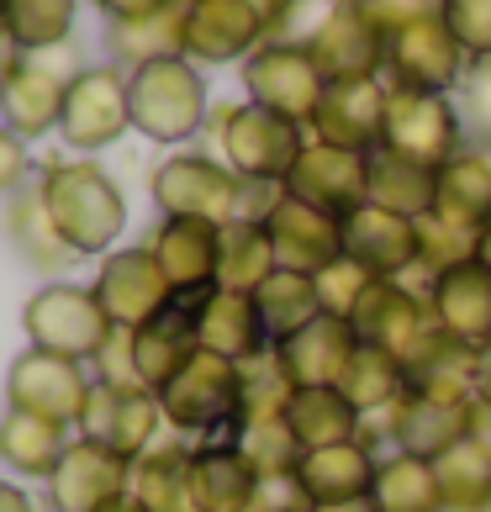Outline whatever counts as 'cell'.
<instances>
[{"label": "cell", "instance_id": "cell-1", "mask_svg": "<svg viewBox=\"0 0 491 512\" xmlns=\"http://www.w3.org/2000/svg\"><path fill=\"white\" fill-rule=\"evenodd\" d=\"M470 407H476L470 375H418L391 412L365 417L360 439L381 454L402 449V454H418V460H439L449 444H460L470 433Z\"/></svg>", "mask_w": 491, "mask_h": 512}, {"label": "cell", "instance_id": "cell-2", "mask_svg": "<svg viewBox=\"0 0 491 512\" xmlns=\"http://www.w3.org/2000/svg\"><path fill=\"white\" fill-rule=\"evenodd\" d=\"M37 191H43V206L53 227L64 233V243L74 254H111L127 227V196L122 185L106 175L101 164L90 159H53L43 169V180H37Z\"/></svg>", "mask_w": 491, "mask_h": 512}, {"label": "cell", "instance_id": "cell-3", "mask_svg": "<svg viewBox=\"0 0 491 512\" xmlns=\"http://www.w3.org/2000/svg\"><path fill=\"white\" fill-rule=\"evenodd\" d=\"M349 322H354V333H360V344H375L391 359H402V370L412 381L428 375L449 349H455L439 333V322H433L428 296L418 286H407V280H375L370 296L360 301V312Z\"/></svg>", "mask_w": 491, "mask_h": 512}, {"label": "cell", "instance_id": "cell-4", "mask_svg": "<svg viewBox=\"0 0 491 512\" xmlns=\"http://www.w3.org/2000/svg\"><path fill=\"white\" fill-rule=\"evenodd\" d=\"M206 127H212V138H217L222 164L249 185H286V175L301 159V148H307V127L280 117V111H264L254 101L217 106L212 117H206Z\"/></svg>", "mask_w": 491, "mask_h": 512}, {"label": "cell", "instance_id": "cell-5", "mask_svg": "<svg viewBox=\"0 0 491 512\" xmlns=\"http://www.w3.org/2000/svg\"><path fill=\"white\" fill-rule=\"evenodd\" d=\"M164 423L180 439H228L243 417V365L222 359L212 349H196L185 365L175 370V381L159 391Z\"/></svg>", "mask_w": 491, "mask_h": 512}, {"label": "cell", "instance_id": "cell-6", "mask_svg": "<svg viewBox=\"0 0 491 512\" xmlns=\"http://www.w3.org/2000/svg\"><path fill=\"white\" fill-rule=\"evenodd\" d=\"M127 101H132V127L148 143H191L212 117L201 64H191L185 53L127 69Z\"/></svg>", "mask_w": 491, "mask_h": 512}, {"label": "cell", "instance_id": "cell-7", "mask_svg": "<svg viewBox=\"0 0 491 512\" xmlns=\"http://www.w3.org/2000/svg\"><path fill=\"white\" fill-rule=\"evenodd\" d=\"M22 328L32 338V349L90 365L111 338V317L101 307L96 286H64V280H53V286L32 291V301L22 307Z\"/></svg>", "mask_w": 491, "mask_h": 512}, {"label": "cell", "instance_id": "cell-8", "mask_svg": "<svg viewBox=\"0 0 491 512\" xmlns=\"http://www.w3.org/2000/svg\"><path fill=\"white\" fill-rule=\"evenodd\" d=\"M465 117L460 106L439 96V90H407V85H391L386 96V127H381V148L386 154H402L412 164H428L439 169L449 164L465 148Z\"/></svg>", "mask_w": 491, "mask_h": 512}, {"label": "cell", "instance_id": "cell-9", "mask_svg": "<svg viewBox=\"0 0 491 512\" xmlns=\"http://www.w3.org/2000/svg\"><path fill=\"white\" fill-rule=\"evenodd\" d=\"M74 80H80V53H74V43L22 53V64L11 69V80L0 85V122H6L16 138H43V132L59 127L64 96H69Z\"/></svg>", "mask_w": 491, "mask_h": 512}, {"label": "cell", "instance_id": "cell-10", "mask_svg": "<svg viewBox=\"0 0 491 512\" xmlns=\"http://www.w3.org/2000/svg\"><path fill=\"white\" fill-rule=\"evenodd\" d=\"M243 90H249L254 106L280 111V117L312 127L317 101H323V90H328V74L317 69V59H312L307 43L270 37L264 48H254L249 59H243Z\"/></svg>", "mask_w": 491, "mask_h": 512}, {"label": "cell", "instance_id": "cell-11", "mask_svg": "<svg viewBox=\"0 0 491 512\" xmlns=\"http://www.w3.org/2000/svg\"><path fill=\"white\" fill-rule=\"evenodd\" d=\"M386 74H391L386 85L439 90V96H449V90L465 85L470 59L455 43V32L444 27V16L423 11V16H412V22H402L396 32H386Z\"/></svg>", "mask_w": 491, "mask_h": 512}, {"label": "cell", "instance_id": "cell-12", "mask_svg": "<svg viewBox=\"0 0 491 512\" xmlns=\"http://www.w3.org/2000/svg\"><path fill=\"white\" fill-rule=\"evenodd\" d=\"M159 217H206V222H233L243 212V180L212 154H169L154 180Z\"/></svg>", "mask_w": 491, "mask_h": 512}, {"label": "cell", "instance_id": "cell-13", "mask_svg": "<svg viewBox=\"0 0 491 512\" xmlns=\"http://www.w3.org/2000/svg\"><path fill=\"white\" fill-rule=\"evenodd\" d=\"M90 386H96V375H85L80 359H64L48 349H22L6 370V407L32 412V417H53L64 428H80Z\"/></svg>", "mask_w": 491, "mask_h": 512}, {"label": "cell", "instance_id": "cell-14", "mask_svg": "<svg viewBox=\"0 0 491 512\" xmlns=\"http://www.w3.org/2000/svg\"><path fill=\"white\" fill-rule=\"evenodd\" d=\"M132 127V101H127V69L122 64H96L80 69V80L64 96L59 132L74 154H101Z\"/></svg>", "mask_w": 491, "mask_h": 512}, {"label": "cell", "instance_id": "cell-15", "mask_svg": "<svg viewBox=\"0 0 491 512\" xmlns=\"http://www.w3.org/2000/svg\"><path fill=\"white\" fill-rule=\"evenodd\" d=\"M270 37L275 27L254 0H191L185 6V59L191 64H238Z\"/></svg>", "mask_w": 491, "mask_h": 512}, {"label": "cell", "instance_id": "cell-16", "mask_svg": "<svg viewBox=\"0 0 491 512\" xmlns=\"http://www.w3.org/2000/svg\"><path fill=\"white\" fill-rule=\"evenodd\" d=\"M96 296L111 317V328H132V333L175 307V286L164 280L159 259L148 249H111L96 270Z\"/></svg>", "mask_w": 491, "mask_h": 512}, {"label": "cell", "instance_id": "cell-17", "mask_svg": "<svg viewBox=\"0 0 491 512\" xmlns=\"http://www.w3.org/2000/svg\"><path fill=\"white\" fill-rule=\"evenodd\" d=\"M307 48L328 80H375V74H386V32L365 16L360 0H333L328 16L307 32Z\"/></svg>", "mask_w": 491, "mask_h": 512}, {"label": "cell", "instance_id": "cell-18", "mask_svg": "<svg viewBox=\"0 0 491 512\" xmlns=\"http://www.w3.org/2000/svg\"><path fill=\"white\" fill-rule=\"evenodd\" d=\"M159 428H164V407L148 386H106V381L90 386V402L80 417L85 439L117 449L122 460H138V454L159 444Z\"/></svg>", "mask_w": 491, "mask_h": 512}, {"label": "cell", "instance_id": "cell-19", "mask_svg": "<svg viewBox=\"0 0 491 512\" xmlns=\"http://www.w3.org/2000/svg\"><path fill=\"white\" fill-rule=\"evenodd\" d=\"M143 249L159 259V270L175 286V296H206L217 286V270H222V222L159 217L154 233L143 238Z\"/></svg>", "mask_w": 491, "mask_h": 512}, {"label": "cell", "instance_id": "cell-20", "mask_svg": "<svg viewBox=\"0 0 491 512\" xmlns=\"http://www.w3.org/2000/svg\"><path fill=\"white\" fill-rule=\"evenodd\" d=\"M132 491V460H122L117 449H106L96 439H69L59 470L48 476V507L53 512H101L106 502H117Z\"/></svg>", "mask_w": 491, "mask_h": 512}, {"label": "cell", "instance_id": "cell-21", "mask_svg": "<svg viewBox=\"0 0 491 512\" xmlns=\"http://www.w3.org/2000/svg\"><path fill=\"white\" fill-rule=\"evenodd\" d=\"M286 191L312 201V206H323V212H333V217H349L354 206L370 201V154L307 138L296 169L286 175Z\"/></svg>", "mask_w": 491, "mask_h": 512}, {"label": "cell", "instance_id": "cell-22", "mask_svg": "<svg viewBox=\"0 0 491 512\" xmlns=\"http://www.w3.org/2000/svg\"><path fill=\"white\" fill-rule=\"evenodd\" d=\"M264 227H270V238H275L280 270L317 275L323 264H333L338 254H344V217H333V212H323V206L291 196L286 185H280Z\"/></svg>", "mask_w": 491, "mask_h": 512}, {"label": "cell", "instance_id": "cell-23", "mask_svg": "<svg viewBox=\"0 0 491 512\" xmlns=\"http://www.w3.org/2000/svg\"><path fill=\"white\" fill-rule=\"evenodd\" d=\"M423 296H428V312L449 344H460L470 354L491 344V270L481 259H465L455 270L433 275Z\"/></svg>", "mask_w": 491, "mask_h": 512}, {"label": "cell", "instance_id": "cell-24", "mask_svg": "<svg viewBox=\"0 0 491 512\" xmlns=\"http://www.w3.org/2000/svg\"><path fill=\"white\" fill-rule=\"evenodd\" d=\"M344 254L360 259L375 280L418 275V217H402L391 206H354L344 217Z\"/></svg>", "mask_w": 491, "mask_h": 512}, {"label": "cell", "instance_id": "cell-25", "mask_svg": "<svg viewBox=\"0 0 491 512\" xmlns=\"http://www.w3.org/2000/svg\"><path fill=\"white\" fill-rule=\"evenodd\" d=\"M386 96H391V85L381 74L375 80H328L307 132L323 143L354 148V154H375L381 148V127H386Z\"/></svg>", "mask_w": 491, "mask_h": 512}, {"label": "cell", "instance_id": "cell-26", "mask_svg": "<svg viewBox=\"0 0 491 512\" xmlns=\"http://www.w3.org/2000/svg\"><path fill=\"white\" fill-rule=\"evenodd\" d=\"M375 465H381V449L365 444V439L328 444V449H307V454L296 460V470H291V491L301 497V507L354 502V497H370Z\"/></svg>", "mask_w": 491, "mask_h": 512}, {"label": "cell", "instance_id": "cell-27", "mask_svg": "<svg viewBox=\"0 0 491 512\" xmlns=\"http://www.w3.org/2000/svg\"><path fill=\"white\" fill-rule=\"evenodd\" d=\"M196 344L233 359V365H254V359L275 349L270 333H264L254 291H233V286H212L206 296H196Z\"/></svg>", "mask_w": 491, "mask_h": 512}, {"label": "cell", "instance_id": "cell-28", "mask_svg": "<svg viewBox=\"0 0 491 512\" xmlns=\"http://www.w3.org/2000/svg\"><path fill=\"white\" fill-rule=\"evenodd\" d=\"M354 349H360V333L344 317H312L307 328H296L291 338H280L270 349V359L280 365L291 386H338L349 370Z\"/></svg>", "mask_w": 491, "mask_h": 512}, {"label": "cell", "instance_id": "cell-29", "mask_svg": "<svg viewBox=\"0 0 491 512\" xmlns=\"http://www.w3.org/2000/svg\"><path fill=\"white\" fill-rule=\"evenodd\" d=\"M191 502L196 512H254L264 502V476L238 439H206L191 454Z\"/></svg>", "mask_w": 491, "mask_h": 512}, {"label": "cell", "instance_id": "cell-30", "mask_svg": "<svg viewBox=\"0 0 491 512\" xmlns=\"http://www.w3.org/2000/svg\"><path fill=\"white\" fill-rule=\"evenodd\" d=\"M433 212L486 233L491 227V143H465L449 164L433 175Z\"/></svg>", "mask_w": 491, "mask_h": 512}, {"label": "cell", "instance_id": "cell-31", "mask_svg": "<svg viewBox=\"0 0 491 512\" xmlns=\"http://www.w3.org/2000/svg\"><path fill=\"white\" fill-rule=\"evenodd\" d=\"M201 344H196V296H175V307L159 312L148 328L132 333V359H138V381L148 391H164L175 381V370L191 359Z\"/></svg>", "mask_w": 491, "mask_h": 512}, {"label": "cell", "instance_id": "cell-32", "mask_svg": "<svg viewBox=\"0 0 491 512\" xmlns=\"http://www.w3.org/2000/svg\"><path fill=\"white\" fill-rule=\"evenodd\" d=\"M280 417H286V428H291V439H296L301 454L328 449V444H349V439L365 433L360 407H354L338 386H291Z\"/></svg>", "mask_w": 491, "mask_h": 512}, {"label": "cell", "instance_id": "cell-33", "mask_svg": "<svg viewBox=\"0 0 491 512\" xmlns=\"http://www.w3.org/2000/svg\"><path fill=\"white\" fill-rule=\"evenodd\" d=\"M64 449H69V428H64V423L6 407V417H0V460H6L16 476L48 481L53 470H59Z\"/></svg>", "mask_w": 491, "mask_h": 512}, {"label": "cell", "instance_id": "cell-34", "mask_svg": "<svg viewBox=\"0 0 491 512\" xmlns=\"http://www.w3.org/2000/svg\"><path fill=\"white\" fill-rule=\"evenodd\" d=\"M185 6L191 0H169L154 16H138V22H111L106 27V48L122 69L154 64V59H175L185 53Z\"/></svg>", "mask_w": 491, "mask_h": 512}, {"label": "cell", "instance_id": "cell-35", "mask_svg": "<svg viewBox=\"0 0 491 512\" xmlns=\"http://www.w3.org/2000/svg\"><path fill=\"white\" fill-rule=\"evenodd\" d=\"M191 454L196 444H154L132 460V497L148 512H196L191 502Z\"/></svg>", "mask_w": 491, "mask_h": 512}, {"label": "cell", "instance_id": "cell-36", "mask_svg": "<svg viewBox=\"0 0 491 512\" xmlns=\"http://www.w3.org/2000/svg\"><path fill=\"white\" fill-rule=\"evenodd\" d=\"M6 233H11V243L22 249V259L32 264V270H43V275H59V270H69L74 254L69 243H64V233L53 227V217H48V206H43V191H11V206H6Z\"/></svg>", "mask_w": 491, "mask_h": 512}, {"label": "cell", "instance_id": "cell-37", "mask_svg": "<svg viewBox=\"0 0 491 512\" xmlns=\"http://www.w3.org/2000/svg\"><path fill=\"white\" fill-rule=\"evenodd\" d=\"M370 497L381 512H444V491H439V476H433V460H418V454H402V449L381 454Z\"/></svg>", "mask_w": 491, "mask_h": 512}, {"label": "cell", "instance_id": "cell-38", "mask_svg": "<svg viewBox=\"0 0 491 512\" xmlns=\"http://www.w3.org/2000/svg\"><path fill=\"white\" fill-rule=\"evenodd\" d=\"M338 391L360 407V417H381L412 391V375L402 370V359H391L386 349L360 344L349 359V370H344V381H338Z\"/></svg>", "mask_w": 491, "mask_h": 512}, {"label": "cell", "instance_id": "cell-39", "mask_svg": "<svg viewBox=\"0 0 491 512\" xmlns=\"http://www.w3.org/2000/svg\"><path fill=\"white\" fill-rule=\"evenodd\" d=\"M275 270H280V259H275L270 227L254 222V217L222 222V270H217V286L254 291V286H264Z\"/></svg>", "mask_w": 491, "mask_h": 512}, {"label": "cell", "instance_id": "cell-40", "mask_svg": "<svg viewBox=\"0 0 491 512\" xmlns=\"http://www.w3.org/2000/svg\"><path fill=\"white\" fill-rule=\"evenodd\" d=\"M259 301V317H264V333L270 344L291 338L296 328H307L312 317H323V301H317V280L301 275V270H275L264 286H254Z\"/></svg>", "mask_w": 491, "mask_h": 512}, {"label": "cell", "instance_id": "cell-41", "mask_svg": "<svg viewBox=\"0 0 491 512\" xmlns=\"http://www.w3.org/2000/svg\"><path fill=\"white\" fill-rule=\"evenodd\" d=\"M433 175H439V169L375 148L370 154V201L391 206V212H402V217H423V212H433Z\"/></svg>", "mask_w": 491, "mask_h": 512}, {"label": "cell", "instance_id": "cell-42", "mask_svg": "<svg viewBox=\"0 0 491 512\" xmlns=\"http://www.w3.org/2000/svg\"><path fill=\"white\" fill-rule=\"evenodd\" d=\"M433 476H439L444 507H491V449L470 433L433 460Z\"/></svg>", "mask_w": 491, "mask_h": 512}, {"label": "cell", "instance_id": "cell-43", "mask_svg": "<svg viewBox=\"0 0 491 512\" xmlns=\"http://www.w3.org/2000/svg\"><path fill=\"white\" fill-rule=\"evenodd\" d=\"M0 16L16 32L22 53L74 43V0H0Z\"/></svg>", "mask_w": 491, "mask_h": 512}, {"label": "cell", "instance_id": "cell-44", "mask_svg": "<svg viewBox=\"0 0 491 512\" xmlns=\"http://www.w3.org/2000/svg\"><path fill=\"white\" fill-rule=\"evenodd\" d=\"M476 243H481V233H470V227L449 222L439 212H423L418 217V275H423V286L433 275H444V270H455V264L476 259Z\"/></svg>", "mask_w": 491, "mask_h": 512}, {"label": "cell", "instance_id": "cell-45", "mask_svg": "<svg viewBox=\"0 0 491 512\" xmlns=\"http://www.w3.org/2000/svg\"><path fill=\"white\" fill-rule=\"evenodd\" d=\"M312 280H317V301H323V312H328V317H344V322L360 312V301H365L370 286H375V275L365 270L360 259H349V254H338L333 264H323Z\"/></svg>", "mask_w": 491, "mask_h": 512}, {"label": "cell", "instance_id": "cell-46", "mask_svg": "<svg viewBox=\"0 0 491 512\" xmlns=\"http://www.w3.org/2000/svg\"><path fill=\"white\" fill-rule=\"evenodd\" d=\"M439 16L455 32V43L465 48L470 64L491 59V0H439Z\"/></svg>", "mask_w": 491, "mask_h": 512}, {"label": "cell", "instance_id": "cell-47", "mask_svg": "<svg viewBox=\"0 0 491 512\" xmlns=\"http://www.w3.org/2000/svg\"><path fill=\"white\" fill-rule=\"evenodd\" d=\"M460 117H465L470 143H491V59L470 64L465 85H460Z\"/></svg>", "mask_w": 491, "mask_h": 512}, {"label": "cell", "instance_id": "cell-48", "mask_svg": "<svg viewBox=\"0 0 491 512\" xmlns=\"http://www.w3.org/2000/svg\"><path fill=\"white\" fill-rule=\"evenodd\" d=\"M90 365H96V381H106V386H143L138 359H132V328H111V338Z\"/></svg>", "mask_w": 491, "mask_h": 512}, {"label": "cell", "instance_id": "cell-49", "mask_svg": "<svg viewBox=\"0 0 491 512\" xmlns=\"http://www.w3.org/2000/svg\"><path fill=\"white\" fill-rule=\"evenodd\" d=\"M365 16L381 32H396L402 22H412V16H423V11H439V0H360Z\"/></svg>", "mask_w": 491, "mask_h": 512}, {"label": "cell", "instance_id": "cell-50", "mask_svg": "<svg viewBox=\"0 0 491 512\" xmlns=\"http://www.w3.org/2000/svg\"><path fill=\"white\" fill-rule=\"evenodd\" d=\"M27 138H16V132L0 122V191H22L27 180Z\"/></svg>", "mask_w": 491, "mask_h": 512}, {"label": "cell", "instance_id": "cell-51", "mask_svg": "<svg viewBox=\"0 0 491 512\" xmlns=\"http://www.w3.org/2000/svg\"><path fill=\"white\" fill-rule=\"evenodd\" d=\"M106 22H138V16H154L159 6H169V0H90Z\"/></svg>", "mask_w": 491, "mask_h": 512}, {"label": "cell", "instance_id": "cell-52", "mask_svg": "<svg viewBox=\"0 0 491 512\" xmlns=\"http://www.w3.org/2000/svg\"><path fill=\"white\" fill-rule=\"evenodd\" d=\"M470 391H476V402L491 407V344L470 354Z\"/></svg>", "mask_w": 491, "mask_h": 512}, {"label": "cell", "instance_id": "cell-53", "mask_svg": "<svg viewBox=\"0 0 491 512\" xmlns=\"http://www.w3.org/2000/svg\"><path fill=\"white\" fill-rule=\"evenodd\" d=\"M16 64H22V43H16V32L6 27V16H0V85L11 80Z\"/></svg>", "mask_w": 491, "mask_h": 512}, {"label": "cell", "instance_id": "cell-54", "mask_svg": "<svg viewBox=\"0 0 491 512\" xmlns=\"http://www.w3.org/2000/svg\"><path fill=\"white\" fill-rule=\"evenodd\" d=\"M0 512H32V497H27L22 486L0 481Z\"/></svg>", "mask_w": 491, "mask_h": 512}, {"label": "cell", "instance_id": "cell-55", "mask_svg": "<svg viewBox=\"0 0 491 512\" xmlns=\"http://www.w3.org/2000/svg\"><path fill=\"white\" fill-rule=\"evenodd\" d=\"M470 439H481V444L491 449V407H486V402L470 407Z\"/></svg>", "mask_w": 491, "mask_h": 512}, {"label": "cell", "instance_id": "cell-56", "mask_svg": "<svg viewBox=\"0 0 491 512\" xmlns=\"http://www.w3.org/2000/svg\"><path fill=\"white\" fill-rule=\"evenodd\" d=\"M312 512H381L375 497H354V502H328V507H312Z\"/></svg>", "mask_w": 491, "mask_h": 512}, {"label": "cell", "instance_id": "cell-57", "mask_svg": "<svg viewBox=\"0 0 491 512\" xmlns=\"http://www.w3.org/2000/svg\"><path fill=\"white\" fill-rule=\"evenodd\" d=\"M101 512H148V507H143V502H138V497H132V491H127V497H117V502H106Z\"/></svg>", "mask_w": 491, "mask_h": 512}, {"label": "cell", "instance_id": "cell-58", "mask_svg": "<svg viewBox=\"0 0 491 512\" xmlns=\"http://www.w3.org/2000/svg\"><path fill=\"white\" fill-rule=\"evenodd\" d=\"M476 259H481L486 270H491V227H486V233H481V243H476Z\"/></svg>", "mask_w": 491, "mask_h": 512}, {"label": "cell", "instance_id": "cell-59", "mask_svg": "<svg viewBox=\"0 0 491 512\" xmlns=\"http://www.w3.org/2000/svg\"><path fill=\"white\" fill-rule=\"evenodd\" d=\"M275 512H312V507H275Z\"/></svg>", "mask_w": 491, "mask_h": 512}, {"label": "cell", "instance_id": "cell-60", "mask_svg": "<svg viewBox=\"0 0 491 512\" xmlns=\"http://www.w3.org/2000/svg\"><path fill=\"white\" fill-rule=\"evenodd\" d=\"M286 6H291V11H296V6H307V0H286Z\"/></svg>", "mask_w": 491, "mask_h": 512}]
</instances>
